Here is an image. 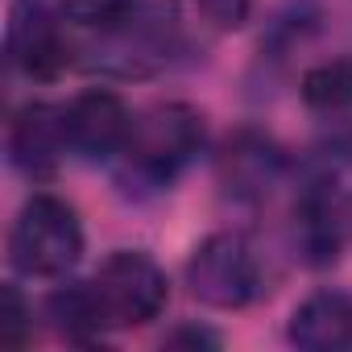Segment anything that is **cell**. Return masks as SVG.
<instances>
[{"label":"cell","mask_w":352,"mask_h":352,"mask_svg":"<svg viewBox=\"0 0 352 352\" xmlns=\"http://www.w3.org/2000/svg\"><path fill=\"white\" fill-rule=\"evenodd\" d=\"M67 149H71L67 108L34 100V104L13 112V120H9V162L25 179H50V174H58Z\"/></svg>","instance_id":"ba28073f"},{"label":"cell","mask_w":352,"mask_h":352,"mask_svg":"<svg viewBox=\"0 0 352 352\" xmlns=\"http://www.w3.org/2000/svg\"><path fill=\"white\" fill-rule=\"evenodd\" d=\"M286 336L302 352H344V348H352V294L315 290L311 298H302L294 307Z\"/></svg>","instance_id":"9c48e42d"},{"label":"cell","mask_w":352,"mask_h":352,"mask_svg":"<svg viewBox=\"0 0 352 352\" xmlns=\"http://www.w3.org/2000/svg\"><path fill=\"white\" fill-rule=\"evenodd\" d=\"M298 96L319 116H344L352 112V54L315 63L298 79Z\"/></svg>","instance_id":"30bf717a"},{"label":"cell","mask_w":352,"mask_h":352,"mask_svg":"<svg viewBox=\"0 0 352 352\" xmlns=\"http://www.w3.org/2000/svg\"><path fill=\"white\" fill-rule=\"evenodd\" d=\"M204 112L191 104H153L133 120L129 145L116 157V183L124 195H162L183 179V170L204 153Z\"/></svg>","instance_id":"7a4b0ae2"},{"label":"cell","mask_w":352,"mask_h":352,"mask_svg":"<svg viewBox=\"0 0 352 352\" xmlns=\"http://www.w3.org/2000/svg\"><path fill=\"white\" fill-rule=\"evenodd\" d=\"M187 286L204 307L241 311L261 294V257L245 232H212L187 261Z\"/></svg>","instance_id":"5b68a950"},{"label":"cell","mask_w":352,"mask_h":352,"mask_svg":"<svg viewBox=\"0 0 352 352\" xmlns=\"http://www.w3.org/2000/svg\"><path fill=\"white\" fill-rule=\"evenodd\" d=\"M83 257L79 212L58 195H30L9 228V261L25 278H67Z\"/></svg>","instance_id":"277c9868"},{"label":"cell","mask_w":352,"mask_h":352,"mask_svg":"<svg viewBox=\"0 0 352 352\" xmlns=\"http://www.w3.org/2000/svg\"><path fill=\"white\" fill-rule=\"evenodd\" d=\"M34 336V307L25 302L17 282L0 286V344L5 348H21Z\"/></svg>","instance_id":"8fae6325"},{"label":"cell","mask_w":352,"mask_h":352,"mask_svg":"<svg viewBox=\"0 0 352 352\" xmlns=\"http://www.w3.org/2000/svg\"><path fill=\"white\" fill-rule=\"evenodd\" d=\"M290 174V157L286 149L257 133V129H241L224 141L220 153V183L232 199L241 204H261L274 195V187H282V179Z\"/></svg>","instance_id":"8992f818"},{"label":"cell","mask_w":352,"mask_h":352,"mask_svg":"<svg viewBox=\"0 0 352 352\" xmlns=\"http://www.w3.org/2000/svg\"><path fill=\"white\" fill-rule=\"evenodd\" d=\"M166 344H191V348H220V336L216 331H204V327H183V331H174Z\"/></svg>","instance_id":"4fadbf2b"},{"label":"cell","mask_w":352,"mask_h":352,"mask_svg":"<svg viewBox=\"0 0 352 352\" xmlns=\"http://www.w3.org/2000/svg\"><path fill=\"white\" fill-rule=\"evenodd\" d=\"M63 17L75 63L104 79H149L183 46V13L174 0H96Z\"/></svg>","instance_id":"6da1fadb"},{"label":"cell","mask_w":352,"mask_h":352,"mask_svg":"<svg viewBox=\"0 0 352 352\" xmlns=\"http://www.w3.org/2000/svg\"><path fill=\"white\" fill-rule=\"evenodd\" d=\"M133 112L129 104L108 91V87H91L79 91L67 104V137H71V153L87 157V162H116L120 149L129 145L133 133Z\"/></svg>","instance_id":"52a82bcc"},{"label":"cell","mask_w":352,"mask_h":352,"mask_svg":"<svg viewBox=\"0 0 352 352\" xmlns=\"http://www.w3.org/2000/svg\"><path fill=\"white\" fill-rule=\"evenodd\" d=\"M58 5H63V9H71V5H83V0H58Z\"/></svg>","instance_id":"5bb4252c"},{"label":"cell","mask_w":352,"mask_h":352,"mask_svg":"<svg viewBox=\"0 0 352 352\" xmlns=\"http://www.w3.org/2000/svg\"><path fill=\"white\" fill-rule=\"evenodd\" d=\"M83 294H87L91 327H96V336H104V331L153 323L170 298V282H166V270L149 253L116 249L83 282Z\"/></svg>","instance_id":"3957f363"},{"label":"cell","mask_w":352,"mask_h":352,"mask_svg":"<svg viewBox=\"0 0 352 352\" xmlns=\"http://www.w3.org/2000/svg\"><path fill=\"white\" fill-rule=\"evenodd\" d=\"M253 0H199V13L216 25V30H241L249 21Z\"/></svg>","instance_id":"7c38bea8"}]
</instances>
